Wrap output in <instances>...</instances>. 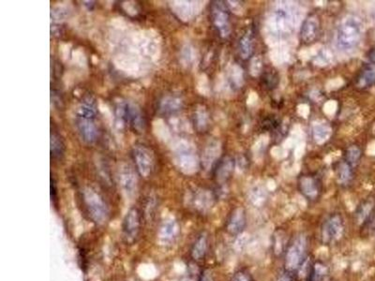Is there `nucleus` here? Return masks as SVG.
Here are the masks:
<instances>
[{
    "instance_id": "obj_41",
    "label": "nucleus",
    "mask_w": 375,
    "mask_h": 281,
    "mask_svg": "<svg viewBox=\"0 0 375 281\" xmlns=\"http://www.w3.org/2000/svg\"><path fill=\"white\" fill-rule=\"evenodd\" d=\"M291 281V280H290V274L286 273L284 275H282L280 278V281Z\"/></svg>"
},
{
    "instance_id": "obj_11",
    "label": "nucleus",
    "mask_w": 375,
    "mask_h": 281,
    "mask_svg": "<svg viewBox=\"0 0 375 281\" xmlns=\"http://www.w3.org/2000/svg\"><path fill=\"white\" fill-rule=\"evenodd\" d=\"M170 7L172 12L180 20L188 22L192 20L198 12V2L192 1H171Z\"/></svg>"
},
{
    "instance_id": "obj_38",
    "label": "nucleus",
    "mask_w": 375,
    "mask_h": 281,
    "mask_svg": "<svg viewBox=\"0 0 375 281\" xmlns=\"http://www.w3.org/2000/svg\"><path fill=\"white\" fill-rule=\"evenodd\" d=\"M231 281H252L250 277L244 271H238L234 274Z\"/></svg>"
},
{
    "instance_id": "obj_28",
    "label": "nucleus",
    "mask_w": 375,
    "mask_h": 281,
    "mask_svg": "<svg viewBox=\"0 0 375 281\" xmlns=\"http://www.w3.org/2000/svg\"><path fill=\"white\" fill-rule=\"evenodd\" d=\"M338 180L342 185H347L352 176V167L345 161L340 163L337 170Z\"/></svg>"
},
{
    "instance_id": "obj_2",
    "label": "nucleus",
    "mask_w": 375,
    "mask_h": 281,
    "mask_svg": "<svg viewBox=\"0 0 375 281\" xmlns=\"http://www.w3.org/2000/svg\"><path fill=\"white\" fill-rule=\"evenodd\" d=\"M362 25L360 19L347 16L340 23L337 30V44L342 50H351L360 43Z\"/></svg>"
},
{
    "instance_id": "obj_33",
    "label": "nucleus",
    "mask_w": 375,
    "mask_h": 281,
    "mask_svg": "<svg viewBox=\"0 0 375 281\" xmlns=\"http://www.w3.org/2000/svg\"><path fill=\"white\" fill-rule=\"evenodd\" d=\"M206 251V237L202 236L195 243L194 251H192V255L196 259L202 258L204 255Z\"/></svg>"
},
{
    "instance_id": "obj_21",
    "label": "nucleus",
    "mask_w": 375,
    "mask_h": 281,
    "mask_svg": "<svg viewBox=\"0 0 375 281\" xmlns=\"http://www.w3.org/2000/svg\"><path fill=\"white\" fill-rule=\"evenodd\" d=\"M375 84V64H370L358 78L356 84L360 88H367Z\"/></svg>"
},
{
    "instance_id": "obj_40",
    "label": "nucleus",
    "mask_w": 375,
    "mask_h": 281,
    "mask_svg": "<svg viewBox=\"0 0 375 281\" xmlns=\"http://www.w3.org/2000/svg\"><path fill=\"white\" fill-rule=\"evenodd\" d=\"M368 59H370L372 64H375V48L370 51V53H368Z\"/></svg>"
},
{
    "instance_id": "obj_17",
    "label": "nucleus",
    "mask_w": 375,
    "mask_h": 281,
    "mask_svg": "<svg viewBox=\"0 0 375 281\" xmlns=\"http://www.w3.org/2000/svg\"><path fill=\"white\" fill-rule=\"evenodd\" d=\"M75 115L78 118L95 119L96 105L92 98H86L77 105L75 109Z\"/></svg>"
},
{
    "instance_id": "obj_20",
    "label": "nucleus",
    "mask_w": 375,
    "mask_h": 281,
    "mask_svg": "<svg viewBox=\"0 0 375 281\" xmlns=\"http://www.w3.org/2000/svg\"><path fill=\"white\" fill-rule=\"evenodd\" d=\"M182 107V101L180 98L174 96H166L160 103V111L164 114H172L180 111Z\"/></svg>"
},
{
    "instance_id": "obj_16",
    "label": "nucleus",
    "mask_w": 375,
    "mask_h": 281,
    "mask_svg": "<svg viewBox=\"0 0 375 281\" xmlns=\"http://www.w3.org/2000/svg\"><path fill=\"white\" fill-rule=\"evenodd\" d=\"M220 153V144L216 140H211L206 146L202 153V166L206 170H210L217 160Z\"/></svg>"
},
{
    "instance_id": "obj_26",
    "label": "nucleus",
    "mask_w": 375,
    "mask_h": 281,
    "mask_svg": "<svg viewBox=\"0 0 375 281\" xmlns=\"http://www.w3.org/2000/svg\"><path fill=\"white\" fill-rule=\"evenodd\" d=\"M374 203L372 200H368L358 206L356 210V220L360 223H364L368 220L370 214L372 212Z\"/></svg>"
},
{
    "instance_id": "obj_32",
    "label": "nucleus",
    "mask_w": 375,
    "mask_h": 281,
    "mask_svg": "<svg viewBox=\"0 0 375 281\" xmlns=\"http://www.w3.org/2000/svg\"><path fill=\"white\" fill-rule=\"evenodd\" d=\"M361 150L356 145H352L346 150V162L351 166H356L360 160Z\"/></svg>"
},
{
    "instance_id": "obj_23",
    "label": "nucleus",
    "mask_w": 375,
    "mask_h": 281,
    "mask_svg": "<svg viewBox=\"0 0 375 281\" xmlns=\"http://www.w3.org/2000/svg\"><path fill=\"white\" fill-rule=\"evenodd\" d=\"M234 169V161L230 158L226 157L218 163L216 170V177L218 183L226 182V180L232 175Z\"/></svg>"
},
{
    "instance_id": "obj_37",
    "label": "nucleus",
    "mask_w": 375,
    "mask_h": 281,
    "mask_svg": "<svg viewBox=\"0 0 375 281\" xmlns=\"http://www.w3.org/2000/svg\"><path fill=\"white\" fill-rule=\"evenodd\" d=\"M250 70L254 76H258L261 71H262V62L259 57H255L254 59L252 61L250 65Z\"/></svg>"
},
{
    "instance_id": "obj_31",
    "label": "nucleus",
    "mask_w": 375,
    "mask_h": 281,
    "mask_svg": "<svg viewBox=\"0 0 375 281\" xmlns=\"http://www.w3.org/2000/svg\"><path fill=\"white\" fill-rule=\"evenodd\" d=\"M51 153L52 157L56 159L61 158L64 153V145L62 143V140L56 134L51 135Z\"/></svg>"
},
{
    "instance_id": "obj_42",
    "label": "nucleus",
    "mask_w": 375,
    "mask_h": 281,
    "mask_svg": "<svg viewBox=\"0 0 375 281\" xmlns=\"http://www.w3.org/2000/svg\"><path fill=\"white\" fill-rule=\"evenodd\" d=\"M82 3H84V6H86L88 8H90L94 6V3H95V2H94V1H84Z\"/></svg>"
},
{
    "instance_id": "obj_27",
    "label": "nucleus",
    "mask_w": 375,
    "mask_h": 281,
    "mask_svg": "<svg viewBox=\"0 0 375 281\" xmlns=\"http://www.w3.org/2000/svg\"><path fill=\"white\" fill-rule=\"evenodd\" d=\"M326 276V267L321 263H315L312 266L308 275L307 281H322Z\"/></svg>"
},
{
    "instance_id": "obj_24",
    "label": "nucleus",
    "mask_w": 375,
    "mask_h": 281,
    "mask_svg": "<svg viewBox=\"0 0 375 281\" xmlns=\"http://www.w3.org/2000/svg\"><path fill=\"white\" fill-rule=\"evenodd\" d=\"M72 13L70 6L68 4L60 3L52 7L51 9V19L52 23H62Z\"/></svg>"
},
{
    "instance_id": "obj_36",
    "label": "nucleus",
    "mask_w": 375,
    "mask_h": 281,
    "mask_svg": "<svg viewBox=\"0 0 375 281\" xmlns=\"http://www.w3.org/2000/svg\"><path fill=\"white\" fill-rule=\"evenodd\" d=\"M98 110L102 114L104 115L105 118L109 122L112 123L114 121V116H112V111L109 107L107 106V104H105L104 102L102 100H100L98 101Z\"/></svg>"
},
{
    "instance_id": "obj_6",
    "label": "nucleus",
    "mask_w": 375,
    "mask_h": 281,
    "mask_svg": "<svg viewBox=\"0 0 375 281\" xmlns=\"http://www.w3.org/2000/svg\"><path fill=\"white\" fill-rule=\"evenodd\" d=\"M344 232V220L340 214H333L324 221L321 238L324 245H330L338 240Z\"/></svg>"
},
{
    "instance_id": "obj_35",
    "label": "nucleus",
    "mask_w": 375,
    "mask_h": 281,
    "mask_svg": "<svg viewBox=\"0 0 375 281\" xmlns=\"http://www.w3.org/2000/svg\"><path fill=\"white\" fill-rule=\"evenodd\" d=\"M122 8L127 12L128 15L135 16L138 14L139 8L137 4L134 1H125L122 4Z\"/></svg>"
},
{
    "instance_id": "obj_13",
    "label": "nucleus",
    "mask_w": 375,
    "mask_h": 281,
    "mask_svg": "<svg viewBox=\"0 0 375 281\" xmlns=\"http://www.w3.org/2000/svg\"><path fill=\"white\" fill-rule=\"evenodd\" d=\"M320 22L316 15H310L304 20L300 29V37L305 43L314 42L319 33Z\"/></svg>"
},
{
    "instance_id": "obj_39",
    "label": "nucleus",
    "mask_w": 375,
    "mask_h": 281,
    "mask_svg": "<svg viewBox=\"0 0 375 281\" xmlns=\"http://www.w3.org/2000/svg\"><path fill=\"white\" fill-rule=\"evenodd\" d=\"M70 49V44L68 43H62L60 45V52L61 53V57L63 60H67L68 58Z\"/></svg>"
},
{
    "instance_id": "obj_18",
    "label": "nucleus",
    "mask_w": 375,
    "mask_h": 281,
    "mask_svg": "<svg viewBox=\"0 0 375 281\" xmlns=\"http://www.w3.org/2000/svg\"><path fill=\"white\" fill-rule=\"evenodd\" d=\"M139 228V217L138 212L132 209L128 213L125 224H124V232L128 240H134Z\"/></svg>"
},
{
    "instance_id": "obj_19",
    "label": "nucleus",
    "mask_w": 375,
    "mask_h": 281,
    "mask_svg": "<svg viewBox=\"0 0 375 281\" xmlns=\"http://www.w3.org/2000/svg\"><path fill=\"white\" fill-rule=\"evenodd\" d=\"M240 56L243 59H248L254 52V32L248 29L247 32L240 38L238 43Z\"/></svg>"
},
{
    "instance_id": "obj_15",
    "label": "nucleus",
    "mask_w": 375,
    "mask_h": 281,
    "mask_svg": "<svg viewBox=\"0 0 375 281\" xmlns=\"http://www.w3.org/2000/svg\"><path fill=\"white\" fill-rule=\"evenodd\" d=\"M298 187H300V192L308 200H315L319 196V193H320L319 184L312 176L304 175L300 177Z\"/></svg>"
},
{
    "instance_id": "obj_5",
    "label": "nucleus",
    "mask_w": 375,
    "mask_h": 281,
    "mask_svg": "<svg viewBox=\"0 0 375 281\" xmlns=\"http://www.w3.org/2000/svg\"><path fill=\"white\" fill-rule=\"evenodd\" d=\"M114 66L130 76L138 77L144 74L146 69V64L142 58L128 53H120L114 59Z\"/></svg>"
},
{
    "instance_id": "obj_7",
    "label": "nucleus",
    "mask_w": 375,
    "mask_h": 281,
    "mask_svg": "<svg viewBox=\"0 0 375 281\" xmlns=\"http://www.w3.org/2000/svg\"><path fill=\"white\" fill-rule=\"evenodd\" d=\"M212 20L218 34L222 38H227L231 33L230 15L227 4L222 1H215L212 4Z\"/></svg>"
},
{
    "instance_id": "obj_29",
    "label": "nucleus",
    "mask_w": 375,
    "mask_h": 281,
    "mask_svg": "<svg viewBox=\"0 0 375 281\" xmlns=\"http://www.w3.org/2000/svg\"><path fill=\"white\" fill-rule=\"evenodd\" d=\"M208 121L210 118L206 108L202 106L198 107L195 111V124L197 129L200 131L206 130L208 127Z\"/></svg>"
},
{
    "instance_id": "obj_25",
    "label": "nucleus",
    "mask_w": 375,
    "mask_h": 281,
    "mask_svg": "<svg viewBox=\"0 0 375 281\" xmlns=\"http://www.w3.org/2000/svg\"><path fill=\"white\" fill-rule=\"evenodd\" d=\"M312 132L315 141L321 144L330 138L331 129L326 123H316L314 126Z\"/></svg>"
},
{
    "instance_id": "obj_9",
    "label": "nucleus",
    "mask_w": 375,
    "mask_h": 281,
    "mask_svg": "<svg viewBox=\"0 0 375 281\" xmlns=\"http://www.w3.org/2000/svg\"><path fill=\"white\" fill-rule=\"evenodd\" d=\"M134 155L140 175L148 177L151 174L155 164V158L152 150L146 145H136L134 148Z\"/></svg>"
},
{
    "instance_id": "obj_3",
    "label": "nucleus",
    "mask_w": 375,
    "mask_h": 281,
    "mask_svg": "<svg viewBox=\"0 0 375 281\" xmlns=\"http://www.w3.org/2000/svg\"><path fill=\"white\" fill-rule=\"evenodd\" d=\"M126 125L132 126L138 131H142L144 128L142 112L134 102L118 99L116 109V126L118 129H122Z\"/></svg>"
},
{
    "instance_id": "obj_10",
    "label": "nucleus",
    "mask_w": 375,
    "mask_h": 281,
    "mask_svg": "<svg viewBox=\"0 0 375 281\" xmlns=\"http://www.w3.org/2000/svg\"><path fill=\"white\" fill-rule=\"evenodd\" d=\"M120 187L128 196L134 194L137 187V176L132 167L127 163H121L118 171Z\"/></svg>"
},
{
    "instance_id": "obj_8",
    "label": "nucleus",
    "mask_w": 375,
    "mask_h": 281,
    "mask_svg": "<svg viewBox=\"0 0 375 281\" xmlns=\"http://www.w3.org/2000/svg\"><path fill=\"white\" fill-rule=\"evenodd\" d=\"M84 198L93 220L98 223L104 222L107 217V208L102 199L90 188L84 190Z\"/></svg>"
},
{
    "instance_id": "obj_22",
    "label": "nucleus",
    "mask_w": 375,
    "mask_h": 281,
    "mask_svg": "<svg viewBox=\"0 0 375 281\" xmlns=\"http://www.w3.org/2000/svg\"><path fill=\"white\" fill-rule=\"evenodd\" d=\"M152 130L158 141L167 143L171 140L170 129L162 119L156 118L152 122Z\"/></svg>"
},
{
    "instance_id": "obj_1",
    "label": "nucleus",
    "mask_w": 375,
    "mask_h": 281,
    "mask_svg": "<svg viewBox=\"0 0 375 281\" xmlns=\"http://www.w3.org/2000/svg\"><path fill=\"white\" fill-rule=\"evenodd\" d=\"M172 161L184 174L190 175L197 171L198 160L192 145L186 140H174L171 144Z\"/></svg>"
},
{
    "instance_id": "obj_14",
    "label": "nucleus",
    "mask_w": 375,
    "mask_h": 281,
    "mask_svg": "<svg viewBox=\"0 0 375 281\" xmlns=\"http://www.w3.org/2000/svg\"><path fill=\"white\" fill-rule=\"evenodd\" d=\"M247 223L246 213L243 208H236L232 211V215L227 222L226 228L231 235H238L245 227Z\"/></svg>"
},
{
    "instance_id": "obj_30",
    "label": "nucleus",
    "mask_w": 375,
    "mask_h": 281,
    "mask_svg": "<svg viewBox=\"0 0 375 281\" xmlns=\"http://www.w3.org/2000/svg\"><path fill=\"white\" fill-rule=\"evenodd\" d=\"M194 48L190 44L183 46L180 52V61L182 65L186 67H190L195 60Z\"/></svg>"
},
{
    "instance_id": "obj_4",
    "label": "nucleus",
    "mask_w": 375,
    "mask_h": 281,
    "mask_svg": "<svg viewBox=\"0 0 375 281\" xmlns=\"http://www.w3.org/2000/svg\"><path fill=\"white\" fill-rule=\"evenodd\" d=\"M307 239L304 236H298L289 245L285 254V267L287 273L292 274L298 271L306 257Z\"/></svg>"
},
{
    "instance_id": "obj_34",
    "label": "nucleus",
    "mask_w": 375,
    "mask_h": 281,
    "mask_svg": "<svg viewBox=\"0 0 375 281\" xmlns=\"http://www.w3.org/2000/svg\"><path fill=\"white\" fill-rule=\"evenodd\" d=\"M72 62L74 63L76 66L80 68H86L88 65V59L86 56V53L82 51V48L75 49L74 51L72 53Z\"/></svg>"
},
{
    "instance_id": "obj_12",
    "label": "nucleus",
    "mask_w": 375,
    "mask_h": 281,
    "mask_svg": "<svg viewBox=\"0 0 375 281\" xmlns=\"http://www.w3.org/2000/svg\"><path fill=\"white\" fill-rule=\"evenodd\" d=\"M95 119L76 117V126L82 141L86 144H93L98 138V128Z\"/></svg>"
}]
</instances>
